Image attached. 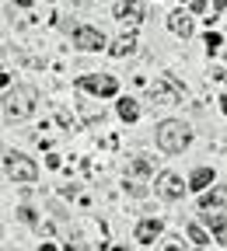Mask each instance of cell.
Here are the masks:
<instances>
[{
    "label": "cell",
    "mask_w": 227,
    "mask_h": 251,
    "mask_svg": "<svg viewBox=\"0 0 227 251\" xmlns=\"http://www.w3.org/2000/svg\"><path fill=\"white\" fill-rule=\"evenodd\" d=\"M192 140V129H189V122L182 119H165L157 126V147L165 150V153H182Z\"/></svg>",
    "instance_id": "6da1fadb"
},
{
    "label": "cell",
    "mask_w": 227,
    "mask_h": 251,
    "mask_svg": "<svg viewBox=\"0 0 227 251\" xmlns=\"http://www.w3.org/2000/svg\"><path fill=\"white\" fill-rule=\"evenodd\" d=\"M4 171H7L11 181H21V185H31V181L39 178L35 161L25 157V153H18V150H7V153H4Z\"/></svg>",
    "instance_id": "7a4b0ae2"
},
{
    "label": "cell",
    "mask_w": 227,
    "mask_h": 251,
    "mask_svg": "<svg viewBox=\"0 0 227 251\" xmlns=\"http://www.w3.org/2000/svg\"><path fill=\"white\" fill-rule=\"evenodd\" d=\"M4 112H7V119H28L31 112H35V91H31V87H14V91H7Z\"/></svg>",
    "instance_id": "3957f363"
},
{
    "label": "cell",
    "mask_w": 227,
    "mask_h": 251,
    "mask_svg": "<svg viewBox=\"0 0 227 251\" xmlns=\"http://www.w3.org/2000/svg\"><path fill=\"white\" fill-rule=\"evenodd\" d=\"M150 101L154 105H175V101H182V84L171 74H165L161 80L150 84Z\"/></svg>",
    "instance_id": "277c9868"
},
{
    "label": "cell",
    "mask_w": 227,
    "mask_h": 251,
    "mask_svg": "<svg viewBox=\"0 0 227 251\" xmlns=\"http://www.w3.org/2000/svg\"><path fill=\"white\" fill-rule=\"evenodd\" d=\"M77 84H81L84 91H91V94H98V98H112V94L119 91V80L109 77V74H84Z\"/></svg>",
    "instance_id": "5b68a950"
},
{
    "label": "cell",
    "mask_w": 227,
    "mask_h": 251,
    "mask_svg": "<svg viewBox=\"0 0 227 251\" xmlns=\"http://www.w3.org/2000/svg\"><path fill=\"white\" fill-rule=\"evenodd\" d=\"M154 192H157L161 199H168V202H178L182 192H185V185H182V178H178L175 171H161V175H157V185H154Z\"/></svg>",
    "instance_id": "8992f818"
},
{
    "label": "cell",
    "mask_w": 227,
    "mask_h": 251,
    "mask_svg": "<svg viewBox=\"0 0 227 251\" xmlns=\"http://www.w3.org/2000/svg\"><path fill=\"white\" fill-rule=\"evenodd\" d=\"M74 46L84 49V52H98V49H105V35L91 25H77L74 28Z\"/></svg>",
    "instance_id": "52a82bcc"
},
{
    "label": "cell",
    "mask_w": 227,
    "mask_h": 251,
    "mask_svg": "<svg viewBox=\"0 0 227 251\" xmlns=\"http://www.w3.org/2000/svg\"><path fill=\"white\" fill-rule=\"evenodd\" d=\"M115 18L119 21H129V25L143 21V0H122V4L115 7Z\"/></svg>",
    "instance_id": "ba28073f"
},
{
    "label": "cell",
    "mask_w": 227,
    "mask_h": 251,
    "mask_svg": "<svg viewBox=\"0 0 227 251\" xmlns=\"http://www.w3.org/2000/svg\"><path fill=\"white\" fill-rule=\"evenodd\" d=\"M199 206L203 209H224L227 206V185H217V188H210V192H203Z\"/></svg>",
    "instance_id": "9c48e42d"
},
{
    "label": "cell",
    "mask_w": 227,
    "mask_h": 251,
    "mask_svg": "<svg viewBox=\"0 0 227 251\" xmlns=\"http://www.w3.org/2000/svg\"><path fill=\"white\" fill-rule=\"evenodd\" d=\"M161 230H165V224H161V220H140V224H137V241L150 244L154 237H161Z\"/></svg>",
    "instance_id": "30bf717a"
},
{
    "label": "cell",
    "mask_w": 227,
    "mask_h": 251,
    "mask_svg": "<svg viewBox=\"0 0 227 251\" xmlns=\"http://www.w3.org/2000/svg\"><path fill=\"white\" fill-rule=\"evenodd\" d=\"M168 28L175 31V35L189 39V35H192V18H185L182 11H175V14H168Z\"/></svg>",
    "instance_id": "8fae6325"
},
{
    "label": "cell",
    "mask_w": 227,
    "mask_h": 251,
    "mask_svg": "<svg viewBox=\"0 0 227 251\" xmlns=\"http://www.w3.org/2000/svg\"><path fill=\"white\" fill-rule=\"evenodd\" d=\"M210 185H213V168H199V171H192V178H189V188H192V192H206Z\"/></svg>",
    "instance_id": "7c38bea8"
},
{
    "label": "cell",
    "mask_w": 227,
    "mask_h": 251,
    "mask_svg": "<svg viewBox=\"0 0 227 251\" xmlns=\"http://www.w3.org/2000/svg\"><path fill=\"white\" fill-rule=\"evenodd\" d=\"M203 216H206V224H210L213 237H217L220 244H227V216H210V209H203Z\"/></svg>",
    "instance_id": "4fadbf2b"
},
{
    "label": "cell",
    "mask_w": 227,
    "mask_h": 251,
    "mask_svg": "<svg viewBox=\"0 0 227 251\" xmlns=\"http://www.w3.org/2000/svg\"><path fill=\"white\" fill-rule=\"evenodd\" d=\"M119 119H122V122H137V119H140V105H137L133 98H122V101H119Z\"/></svg>",
    "instance_id": "5bb4252c"
},
{
    "label": "cell",
    "mask_w": 227,
    "mask_h": 251,
    "mask_svg": "<svg viewBox=\"0 0 227 251\" xmlns=\"http://www.w3.org/2000/svg\"><path fill=\"white\" fill-rule=\"evenodd\" d=\"M129 52H137V39H133V35H122V39L112 46V56H129Z\"/></svg>",
    "instance_id": "9a60e30c"
},
{
    "label": "cell",
    "mask_w": 227,
    "mask_h": 251,
    "mask_svg": "<svg viewBox=\"0 0 227 251\" xmlns=\"http://www.w3.org/2000/svg\"><path fill=\"white\" fill-rule=\"evenodd\" d=\"M129 171L133 175H150V161L147 157H133V161H129Z\"/></svg>",
    "instance_id": "2e32d148"
},
{
    "label": "cell",
    "mask_w": 227,
    "mask_h": 251,
    "mask_svg": "<svg viewBox=\"0 0 227 251\" xmlns=\"http://www.w3.org/2000/svg\"><path fill=\"white\" fill-rule=\"evenodd\" d=\"M189 237H192V241H196V244H199V248H203V244H206V230H203V227H199V224H189Z\"/></svg>",
    "instance_id": "e0dca14e"
},
{
    "label": "cell",
    "mask_w": 227,
    "mask_h": 251,
    "mask_svg": "<svg viewBox=\"0 0 227 251\" xmlns=\"http://www.w3.org/2000/svg\"><path fill=\"white\" fill-rule=\"evenodd\" d=\"M206 49H210V52L220 49V35H217V31H210V35H206Z\"/></svg>",
    "instance_id": "ac0fdd59"
},
{
    "label": "cell",
    "mask_w": 227,
    "mask_h": 251,
    "mask_svg": "<svg viewBox=\"0 0 227 251\" xmlns=\"http://www.w3.org/2000/svg\"><path fill=\"white\" fill-rule=\"evenodd\" d=\"M213 7H217V11H224V7H227V0H213Z\"/></svg>",
    "instance_id": "d6986e66"
},
{
    "label": "cell",
    "mask_w": 227,
    "mask_h": 251,
    "mask_svg": "<svg viewBox=\"0 0 227 251\" xmlns=\"http://www.w3.org/2000/svg\"><path fill=\"white\" fill-rule=\"evenodd\" d=\"M220 108H224V115H227V94H224V98H220Z\"/></svg>",
    "instance_id": "ffe728a7"
},
{
    "label": "cell",
    "mask_w": 227,
    "mask_h": 251,
    "mask_svg": "<svg viewBox=\"0 0 227 251\" xmlns=\"http://www.w3.org/2000/svg\"><path fill=\"white\" fill-rule=\"evenodd\" d=\"M42 251H56V248H53V244H42Z\"/></svg>",
    "instance_id": "44dd1931"
}]
</instances>
